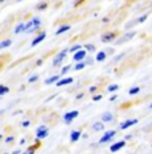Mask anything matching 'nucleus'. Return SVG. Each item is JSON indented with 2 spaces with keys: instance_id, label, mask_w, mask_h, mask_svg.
<instances>
[{
  "instance_id": "4c0bfd02",
  "label": "nucleus",
  "mask_w": 152,
  "mask_h": 154,
  "mask_svg": "<svg viewBox=\"0 0 152 154\" xmlns=\"http://www.w3.org/2000/svg\"><path fill=\"white\" fill-rule=\"evenodd\" d=\"M116 99H118V95H116V94H113V95L110 98V100H116Z\"/></svg>"
},
{
  "instance_id": "f03ea898",
  "label": "nucleus",
  "mask_w": 152,
  "mask_h": 154,
  "mask_svg": "<svg viewBox=\"0 0 152 154\" xmlns=\"http://www.w3.org/2000/svg\"><path fill=\"white\" fill-rule=\"evenodd\" d=\"M79 115V111H76V110H74V111H68V112H66L64 114V117H63V119H64V122L67 123V125H69V123L72 122V121L75 119L76 117Z\"/></svg>"
},
{
  "instance_id": "72a5a7b5",
  "label": "nucleus",
  "mask_w": 152,
  "mask_h": 154,
  "mask_svg": "<svg viewBox=\"0 0 152 154\" xmlns=\"http://www.w3.org/2000/svg\"><path fill=\"white\" fill-rule=\"evenodd\" d=\"M96 90H98L96 86H91V87H89V93H96Z\"/></svg>"
},
{
  "instance_id": "2eb2a0df",
  "label": "nucleus",
  "mask_w": 152,
  "mask_h": 154,
  "mask_svg": "<svg viewBox=\"0 0 152 154\" xmlns=\"http://www.w3.org/2000/svg\"><path fill=\"white\" fill-rule=\"evenodd\" d=\"M60 79V75H54V76H49L48 79H45V85H52V83H57Z\"/></svg>"
},
{
  "instance_id": "473e14b6",
  "label": "nucleus",
  "mask_w": 152,
  "mask_h": 154,
  "mask_svg": "<svg viewBox=\"0 0 152 154\" xmlns=\"http://www.w3.org/2000/svg\"><path fill=\"white\" fill-rule=\"evenodd\" d=\"M30 125H31L30 121H24V122H22V126H23V127H28Z\"/></svg>"
},
{
  "instance_id": "bb28decb",
  "label": "nucleus",
  "mask_w": 152,
  "mask_h": 154,
  "mask_svg": "<svg viewBox=\"0 0 152 154\" xmlns=\"http://www.w3.org/2000/svg\"><path fill=\"white\" fill-rule=\"evenodd\" d=\"M47 8V3H39V4L36 5V10L42 11V10H45Z\"/></svg>"
},
{
  "instance_id": "a18cd8bd",
  "label": "nucleus",
  "mask_w": 152,
  "mask_h": 154,
  "mask_svg": "<svg viewBox=\"0 0 152 154\" xmlns=\"http://www.w3.org/2000/svg\"><path fill=\"white\" fill-rule=\"evenodd\" d=\"M16 2H22V0H16Z\"/></svg>"
},
{
  "instance_id": "49530a36",
  "label": "nucleus",
  "mask_w": 152,
  "mask_h": 154,
  "mask_svg": "<svg viewBox=\"0 0 152 154\" xmlns=\"http://www.w3.org/2000/svg\"><path fill=\"white\" fill-rule=\"evenodd\" d=\"M3 154H8V153H3Z\"/></svg>"
},
{
  "instance_id": "4be33fe9",
  "label": "nucleus",
  "mask_w": 152,
  "mask_h": 154,
  "mask_svg": "<svg viewBox=\"0 0 152 154\" xmlns=\"http://www.w3.org/2000/svg\"><path fill=\"white\" fill-rule=\"evenodd\" d=\"M118 90H119V85H110L107 88V91H110V93H115Z\"/></svg>"
},
{
  "instance_id": "ea45409f",
  "label": "nucleus",
  "mask_w": 152,
  "mask_h": 154,
  "mask_svg": "<svg viewBox=\"0 0 152 154\" xmlns=\"http://www.w3.org/2000/svg\"><path fill=\"white\" fill-rule=\"evenodd\" d=\"M55 98V95H51V97H49V98H47L45 99V102H49V100H51V99H54Z\"/></svg>"
},
{
  "instance_id": "a19ab883",
  "label": "nucleus",
  "mask_w": 152,
  "mask_h": 154,
  "mask_svg": "<svg viewBox=\"0 0 152 154\" xmlns=\"http://www.w3.org/2000/svg\"><path fill=\"white\" fill-rule=\"evenodd\" d=\"M123 56H124V54H120V55H119V56H116V60H119V59H120V58H123Z\"/></svg>"
},
{
  "instance_id": "5701e85b",
  "label": "nucleus",
  "mask_w": 152,
  "mask_h": 154,
  "mask_svg": "<svg viewBox=\"0 0 152 154\" xmlns=\"http://www.w3.org/2000/svg\"><path fill=\"white\" fill-rule=\"evenodd\" d=\"M8 91H10V88H8L7 86L0 85V95H4V94H7Z\"/></svg>"
},
{
  "instance_id": "20e7f679",
  "label": "nucleus",
  "mask_w": 152,
  "mask_h": 154,
  "mask_svg": "<svg viewBox=\"0 0 152 154\" xmlns=\"http://www.w3.org/2000/svg\"><path fill=\"white\" fill-rule=\"evenodd\" d=\"M115 135H116L115 130H108L107 133H104V135L100 138V141H99V142H100V143H107V142H110L113 137H115Z\"/></svg>"
},
{
  "instance_id": "a878e982",
  "label": "nucleus",
  "mask_w": 152,
  "mask_h": 154,
  "mask_svg": "<svg viewBox=\"0 0 152 154\" xmlns=\"http://www.w3.org/2000/svg\"><path fill=\"white\" fill-rule=\"evenodd\" d=\"M84 47H86V50H87V51H89V52H93L96 50V47L93 46V44H89V43H87Z\"/></svg>"
},
{
  "instance_id": "6ab92c4d",
  "label": "nucleus",
  "mask_w": 152,
  "mask_h": 154,
  "mask_svg": "<svg viewBox=\"0 0 152 154\" xmlns=\"http://www.w3.org/2000/svg\"><path fill=\"white\" fill-rule=\"evenodd\" d=\"M11 44H12V40L11 39H5V40H3V42H0V48H7V47H10Z\"/></svg>"
},
{
  "instance_id": "39448f33",
  "label": "nucleus",
  "mask_w": 152,
  "mask_h": 154,
  "mask_svg": "<svg viewBox=\"0 0 152 154\" xmlns=\"http://www.w3.org/2000/svg\"><path fill=\"white\" fill-rule=\"evenodd\" d=\"M86 56H87V50H80V51L74 54V60L79 63V62H83V59H86Z\"/></svg>"
},
{
  "instance_id": "aec40b11",
  "label": "nucleus",
  "mask_w": 152,
  "mask_h": 154,
  "mask_svg": "<svg viewBox=\"0 0 152 154\" xmlns=\"http://www.w3.org/2000/svg\"><path fill=\"white\" fill-rule=\"evenodd\" d=\"M20 32H25V24H17L15 28V34H20Z\"/></svg>"
},
{
  "instance_id": "c03bdc74",
  "label": "nucleus",
  "mask_w": 152,
  "mask_h": 154,
  "mask_svg": "<svg viewBox=\"0 0 152 154\" xmlns=\"http://www.w3.org/2000/svg\"><path fill=\"white\" fill-rule=\"evenodd\" d=\"M3 2H4V0H0V3H3Z\"/></svg>"
},
{
  "instance_id": "c9c22d12",
  "label": "nucleus",
  "mask_w": 152,
  "mask_h": 154,
  "mask_svg": "<svg viewBox=\"0 0 152 154\" xmlns=\"http://www.w3.org/2000/svg\"><path fill=\"white\" fill-rule=\"evenodd\" d=\"M101 98H103L101 95H95V97H93V100H95V102H98V100H100Z\"/></svg>"
},
{
  "instance_id": "7c9ffc66",
  "label": "nucleus",
  "mask_w": 152,
  "mask_h": 154,
  "mask_svg": "<svg viewBox=\"0 0 152 154\" xmlns=\"http://www.w3.org/2000/svg\"><path fill=\"white\" fill-rule=\"evenodd\" d=\"M24 154H35V147H28V150H27V152H25Z\"/></svg>"
},
{
  "instance_id": "423d86ee",
  "label": "nucleus",
  "mask_w": 152,
  "mask_h": 154,
  "mask_svg": "<svg viewBox=\"0 0 152 154\" xmlns=\"http://www.w3.org/2000/svg\"><path fill=\"white\" fill-rule=\"evenodd\" d=\"M124 146H125V141H119V142H116V143L111 145L110 152L111 153H116V152H119L120 149H123Z\"/></svg>"
},
{
  "instance_id": "9d476101",
  "label": "nucleus",
  "mask_w": 152,
  "mask_h": 154,
  "mask_svg": "<svg viewBox=\"0 0 152 154\" xmlns=\"http://www.w3.org/2000/svg\"><path fill=\"white\" fill-rule=\"evenodd\" d=\"M32 23H34V28H32L30 32H34V31H36V29H39L42 27V20H40V17H37V16L32 17Z\"/></svg>"
},
{
  "instance_id": "7ed1b4c3",
  "label": "nucleus",
  "mask_w": 152,
  "mask_h": 154,
  "mask_svg": "<svg viewBox=\"0 0 152 154\" xmlns=\"http://www.w3.org/2000/svg\"><path fill=\"white\" fill-rule=\"evenodd\" d=\"M47 135H48V127L45 125H42L37 127L36 130V138L37 140H42V138H45Z\"/></svg>"
},
{
  "instance_id": "2f4dec72",
  "label": "nucleus",
  "mask_w": 152,
  "mask_h": 154,
  "mask_svg": "<svg viewBox=\"0 0 152 154\" xmlns=\"http://www.w3.org/2000/svg\"><path fill=\"white\" fill-rule=\"evenodd\" d=\"M13 140H15V138H13V135H10V137L5 138V142H7V143H11V142H13Z\"/></svg>"
},
{
  "instance_id": "58836bf2",
  "label": "nucleus",
  "mask_w": 152,
  "mask_h": 154,
  "mask_svg": "<svg viewBox=\"0 0 152 154\" xmlns=\"http://www.w3.org/2000/svg\"><path fill=\"white\" fill-rule=\"evenodd\" d=\"M83 95H84V93H80V94H77V95H76V99H80V98H83Z\"/></svg>"
},
{
  "instance_id": "e433bc0d",
  "label": "nucleus",
  "mask_w": 152,
  "mask_h": 154,
  "mask_svg": "<svg viewBox=\"0 0 152 154\" xmlns=\"http://www.w3.org/2000/svg\"><path fill=\"white\" fill-rule=\"evenodd\" d=\"M43 64V59H39V60H36V66H42Z\"/></svg>"
},
{
  "instance_id": "79ce46f5",
  "label": "nucleus",
  "mask_w": 152,
  "mask_h": 154,
  "mask_svg": "<svg viewBox=\"0 0 152 154\" xmlns=\"http://www.w3.org/2000/svg\"><path fill=\"white\" fill-rule=\"evenodd\" d=\"M12 154H20V150H15V152H13Z\"/></svg>"
},
{
  "instance_id": "37998d69",
  "label": "nucleus",
  "mask_w": 152,
  "mask_h": 154,
  "mask_svg": "<svg viewBox=\"0 0 152 154\" xmlns=\"http://www.w3.org/2000/svg\"><path fill=\"white\" fill-rule=\"evenodd\" d=\"M150 110H152V103H150Z\"/></svg>"
},
{
  "instance_id": "a211bd4d",
  "label": "nucleus",
  "mask_w": 152,
  "mask_h": 154,
  "mask_svg": "<svg viewBox=\"0 0 152 154\" xmlns=\"http://www.w3.org/2000/svg\"><path fill=\"white\" fill-rule=\"evenodd\" d=\"M106 59H107V52H104V51L98 52V55H96V60L103 62V60H106Z\"/></svg>"
},
{
  "instance_id": "b1692460",
  "label": "nucleus",
  "mask_w": 152,
  "mask_h": 154,
  "mask_svg": "<svg viewBox=\"0 0 152 154\" xmlns=\"http://www.w3.org/2000/svg\"><path fill=\"white\" fill-rule=\"evenodd\" d=\"M80 50H81V46H80V44H75V46H72L71 48H69V52H74V54H75V52L80 51Z\"/></svg>"
},
{
  "instance_id": "cd10ccee",
  "label": "nucleus",
  "mask_w": 152,
  "mask_h": 154,
  "mask_svg": "<svg viewBox=\"0 0 152 154\" xmlns=\"http://www.w3.org/2000/svg\"><path fill=\"white\" fill-rule=\"evenodd\" d=\"M37 79H39V75H32L30 79H28V82H30V83H34V82H36Z\"/></svg>"
},
{
  "instance_id": "9b49d317",
  "label": "nucleus",
  "mask_w": 152,
  "mask_h": 154,
  "mask_svg": "<svg viewBox=\"0 0 152 154\" xmlns=\"http://www.w3.org/2000/svg\"><path fill=\"white\" fill-rule=\"evenodd\" d=\"M81 135L83 134L80 133V130H72L71 131V142H77Z\"/></svg>"
},
{
  "instance_id": "6e6552de",
  "label": "nucleus",
  "mask_w": 152,
  "mask_h": 154,
  "mask_svg": "<svg viewBox=\"0 0 152 154\" xmlns=\"http://www.w3.org/2000/svg\"><path fill=\"white\" fill-rule=\"evenodd\" d=\"M137 122H139V121H137L136 118H133V119H127V121H124V122H123L121 125H120V129H121V130H125V129H128V127L136 125Z\"/></svg>"
},
{
  "instance_id": "dca6fc26",
  "label": "nucleus",
  "mask_w": 152,
  "mask_h": 154,
  "mask_svg": "<svg viewBox=\"0 0 152 154\" xmlns=\"http://www.w3.org/2000/svg\"><path fill=\"white\" fill-rule=\"evenodd\" d=\"M92 129L96 130V131H101L104 129V122H95L92 125Z\"/></svg>"
},
{
  "instance_id": "1a4fd4ad",
  "label": "nucleus",
  "mask_w": 152,
  "mask_h": 154,
  "mask_svg": "<svg viewBox=\"0 0 152 154\" xmlns=\"http://www.w3.org/2000/svg\"><path fill=\"white\" fill-rule=\"evenodd\" d=\"M45 36H47V34H45V32H44V31H43V32H40V34H39V35H37V36H36V38H35V39H34V40H32L31 46H32V47L37 46V44H39L40 42H43V40H44V39H45Z\"/></svg>"
},
{
  "instance_id": "ddd939ff",
  "label": "nucleus",
  "mask_w": 152,
  "mask_h": 154,
  "mask_svg": "<svg viewBox=\"0 0 152 154\" xmlns=\"http://www.w3.org/2000/svg\"><path fill=\"white\" fill-rule=\"evenodd\" d=\"M113 121V115H112V112H104L103 115H101V122H107V123H110V122H112Z\"/></svg>"
},
{
  "instance_id": "412c9836",
  "label": "nucleus",
  "mask_w": 152,
  "mask_h": 154,
  "mask_svg": "<svg viewBox=\"0 0 152 154\" xmlns=\"http://www.w3.org/2000/svg\"><path fill=\"white\" fill-rule=\"evenodd\" d=\"M86 66H87L86 62H79V63L75 64V70H76V71H80V70H83Z\"/></svg>"
},
{
  "instance_id": "c85d7f7f",
  "label": "nucleus",
  "mask_w": 152,
  "mask_h": 154,
  "mask_svg": "<svg viewBox=\"0 0 152 154\" xmlns=\"http://www.w3.org/2000/svg\"><path fill=\"white\" fill-rule=\"evenodd\" d=\"M69 69H71V66H66V67H63V69H61V75H64V74H67L69 71Z\"/></svg>"
},
{
  "instance_id": "f704fd0d",
  "label": "nucleus",
  "mask_w": 152,
  "mask_h": 154,
  "mask_svg": "<svg viewBox=\"0 0 152 154\" xmlns=\"http://www.w3.org/2000/svg\"><path fill=\"white\" fill-rule=\"evenodd\" d=\"M83 2H86V0H76V2H75V7H79V5H80Z\"/></svg>"
},
{
  "instance_id": "f8f14e48",
  "label": "nucleus",
  "mask_w": 152,
  "mask_h": 154,
  "mask_svg": "<svg viewBox=\"0 0 152 154\" xmlns=\"http://www.w3.org/2000/svg\"><path fill=\"white\" fill-rule=\"evenodd\" d=\"M72 82H74V78H63L60 79L59 82L56 83L57 87H61V86H67V85H71Z\"/></svg>"
},
{
  "instance_id": "393cba45",
  "label": "nucleus",
  "mask_w": 152,
  "mask_h": 154,
  "mask_svg": "<svg viewBox=\"0 0 152 154\" xmlns=\"http://www.w3.org/2000/svg\"><path fill=\"white\" fill-rule=\"evenodd\" d=\"M140 91V87H132V88H130V91H128V93H130V95H136L137 93H139Z\"/></svg>"
},
{
  "instance_id": "f257e3e1",
  "label": "nucleus",
  "mask_w": 152,
  "mask_h": 154,
  "mask_svg": "<svg viewBox=\"0 0 152 154\" xmlns=\"http://www.w3.org/2000/svg\"><path fill=\"white\" fill-rule=\"evenodd\" d=\"M69 52V50H61V51L57 54L56 56H55V59H54V62H52V66L54 67H57V66H60L61 63H63V60L67 58V54Z\"/></svg>"
},
{
  "instance_id": "f3484780",
  "label": "nucleus",
  "mask_w": 152,
  "mask_h": 154,
  "mask_svg": "<svg viewBox=\"0 0 152 154\" xmlns=\"http://www.w3.org/2000/svg\"><path fill=\"white\" fill-rule=\"evenodd\" d=\"M69 29H71V27L66 24V26H61L60 28H57L55 34H56V35H61V34H63V32H67V31H69Z\"/></svg>"
},
{
  "instance_id": "de8ad7c7",
  "label": "nucleus",
  "mask_w": 152,
  "mask_h": 154,
  "mask_svg": "<svg viewBox=\"0 0 152 154\" xmlns=\"http://www.w3.org/2000/svg\"><path fill=\"white\" fill-rule=\"evenodd\" d=\"M151 146H152V145H151Z\"/></svg>"
},
{
  "instance_id": "4468645a",
  "label": "nucleus",
  "mask_w": 152,
  "mask_h": 154,
  "mask_svg": "<svg viewBox=\"0 0 152 154\" xmlns=\"http://www.w3.org/2000/svg\"><path fill=\"white\" fill-rule=\"evenodd\" d=\"M136 35V32L135 31H131L130 34H125L124 36H123V39H120V40H118V44H121L123 42H125V40H128V39H132L133 36Z\"/></svg>"
},
{
  "instance_id": "c756f323",
  "label": "nucleus",
  "mask_w": 152,
  "mask_h": 154,
  "mask_svg": "<svg viewBox=\"0 0 152 154\" xmlns=\"http://www.w3.org/2000/svg\"><path fill=\"white\" fill-rule=\"evenodd\" d=\"M145 20H147V15H143L142 17H139V19H137V23H144Z\"/></svg>"
},
{
  "instance_id": "0eeeda50",
  "label": "nucleus",
  "mask_w": 152,
  "mask_h": 154,
  "mask_svg": "<svg viewBox=\"0 0 152 154\" xmlns=\"http://www.w3.org/2000/svg\"><path fill=\"white\" fill-rule=\"evenodd\" d=\"M115 38H116L115 32H107V34H104L103 36H101V42L103 43H110V42H112V40H115Z\"/></svg>"
}]
</instances>
